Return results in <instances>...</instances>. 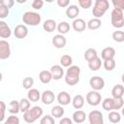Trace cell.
Here are the masks:
<instances>
[{
  "mask_svg": "<svg viewBox=\"0 0 124 124\" xmlns=\"http://www.w3.org/2000/svg\"><path fill=\"white\" fill-rule=\"evenodd\" d=\"M19 107H20V111L21 112H26L28 109H30L31 108V104H30V101L27 99V98H22L20 101H19Z\"/></svg>",
  "mask_w": 124,
  "mask_h": 124,
  "instance_id": "34",
  "label": "cell"
},
{
  "mask_svg": "<svg viewBox=\"0 0 124 124\" xmlns=\"http://www.w3.org/2000/svg\"><path fill=\"white\" fill-rule=\"evenodd\" d=\"M96 57H98V54H97V50H96L95 48L90 47V48H87V49L84 51V59H85L87 62H89V61L95 59Z\"/></svg>",
  "mask_w": 124,
  "mask_h": 124,
  "instance_id": "29",
  "label": "cell"
},
{
  "mask_svg": "<svg viewBox=\"0 0 124 124\" xmlns=\"http://www.w3.org/2000/svg\"><path fill=\"white\" fill-rule=\"evenodd\" d=\"M14 4H15V1H14V0H2V1L0 2V5L5 6V7H7L8 9L12 8V7L14 6Z\"/></svg>",
  "mask_w": 124,
  "mask_h": 124,
  "instance_id": "44",
  "label": "cell"
},
{
  "mask_svg": "<svg viewBox=\"0 0 124 124\" xmlns=\"http://www.w3.org/2000/svg\"><path fill=\"white\" fill-rule=\"evenodd\" d=\"M50 73L54 80H59L64 76V70L61 65H53L50 68Z\"/></svg>",
  "mask_w": 124,
  "mask_h": 124,
  "instance_id": "15",
  "label": "cell"
},
{
  "mask_svg": "<svg viewBox=\"0 0 124 124\" xmlns=\"http://www.w3.org/2000/svg\"><path fill=\"white\" fill-rule=\"evenodd\" d=\"M102 25V21L100 18H96V17H93L91 19L88 20L87 22V28L90 29V30H96L98 28H100Z\"/></svg>",
  "mask_w": 124,
  "mask_h": 124,
  "instance_id": "27",
  "label": "cell"
},
{
  "mask_svg": "<svg viewBox=\"0 0 124 124\" xmlns=\"http://www.w3.org/2000/svg\"><path fill=\"white\" fill-rule=\"evenodd\" d=\"M9 9L7 8V7H5V6H2V5H0V18H5V17H7L8 16V15H9Z\"/></svg>",
  "mask_w": 124,
  "mask_h": 124,
  "instance_id": "42",
  "label": "cell"
},
{
  "mask_svg": "<svg viewBox=\"0 0 124 124\" xmlns=\"http://www.w3.org/2000/svg\"><path fill=\"white\" fill-rule=\"evenodd\" d=\"M60 65L62 67H65V68H69L72 66V63H73V58L72 56H70L69 54H64L60 57Z\"/></svg>",
  "mask_w": 124,
  "mask_h": 124,
  "instance_id": "30",
  "label": "cell"
},
{
  "mask_svg": "<svg viewBox=\"0 0 124 124\" xmlns=\"http://www.w3.org/2000/svg\"><path fill=\"white\" fill-rule=\"evenodd\" d=\"M103 66L105 68V70L107 71H112L115 66H116V62L114 59H108V60H104L103 62Z\"/></svg>",
  "mask_w": 124,
  "mask_h": 124,
  "instance_id": "35",
  "label": "cell"
},
{
  "mask_svg": "<svg viewBox=\"0 0 124 124\" xmlns=\"http://www.w3.org/2000/svg\"><path fill=\"white\" fill-rule=\"evenodd\" d=\"M86 116H87V115H86L85 111H83V110H81V109H77V110L73 113L72 119H73V121L76 122L77 124H80V123H82V122L85 121Z\"/></svg>",
  "mask_w": 124,
  "mask_h": 124,
  "instance_id": "18",
  "label": "cell"
},
{
  "mask_svg": "<svg viewBox=\"0 0 124 124\" xmlns=\"http://www.w3.org/2000/svg\"><path fill=\"white\" fill-rule=\"evenodd\" d=\"M72 105L75 108L77 109H80L83 106H84V97L80 94L76 95L73 99H72Z\"/></svg>",
  "mask_w": 124,
  "mask_h": 124,
  "instance_id": "25",
  "label": "cell"
},
{
  "mask_svg": "<svg viewBox=\"0 0 124 124\" xmlns=\"http://www.w3.org/2000/svg\"><path fill=\"white\" fill-rule=\"evenodd\" d=\"M3 124H19V118L15 114H12L8 116V118L4 121Z\"/></svg>",
  "mask_w": 124,
  "mask_h": 124,
  "instance_id": "39",
  "label": "cell"
},
{
  "mask_svg": "<svg viewBox=\"0 0 124 124\" xmlns=\"http://www.w3.org/2000/svg\"><path fill=\"white\" fill-rule=\"evenodd\" d=\"M57 28V24H56V21L54 19H46L44 23H43V29L45 31H46L47 33H51L53 32L55 29Z\"/></svg>",
  "mask_w": 124,
  "mask_h": 124,
  "instance_id": "22",
  "label": "cell"
},
{
  "mask_svg": "<svg viewBox=\"0 0 124 124\" xmlns=\"http://www.w3.org/2000/svg\"><path fill=\"white\" fill-rule=\"evenodd\" d=\"M110 22L111 25L115 28H121L124 26V16L123 11L119 9H113L110 14Z\"/></svg>",
  "mask_w": 124,
  "mask_h": 124,
  "instance_id": "5",
  "label": "cell"
},
{
  "mask_svg": "<svg viewBox=\"0 0 124 124\" xmlns=\"http://www.w3.org/2000/svg\"><path fill=\"white\" fill-rule=\"evenodd\" d=\"M72 27L76 32H82L85 30V28L87 27V22L84 21V19L82 18H76L73 20L72 22Z\"/></svg>",
  "mask_w": 124,
  "mask_h": 124,
  "instance_id": "13",
  "label": "cell"
},
{
  "mask_svg": "<svg viewBox=\"0 0 124 124\" xmlns=\"http://www.w3.org/2000/svg\"><path fill=\"white\" fill-rule=\"evenodd\" d=\"M85 100L87 102L88 105L92 106V107H96L98 105L101 104L102 101V96L99 93V91H95V90H91L86 94Z\"/></svg>",
  "mask_w": 124,
  "mask_h": 124,
  "instance_id": "6",
  "label": "cell"
},
{
  "mask_svg": "<svg viewBox=\"0 0 124 124\" xmlns=\"http://www.w3.org/2000/svg\"><path fill=\"white\" fill-rule=\"evenodd\" d=\"M14 35L16 39H23L28 35V28L25 24H17L14 29Z\"/></svg>",
  "mask_w": 124,
  "mask_h": 124,
  "instance_id": "10",
  "label": "cell"
},
{
  "mask_svg": "<svg viewBox=\"0 0 124 124\" xmlns=\"http://www.w3.org/2000/svg\"><path fill=\"white\" fill-rule=\"evenodd\" d=\"M121 113H122V115L124 116V107H123V108H121Z\"/></svg>",
  "mask_w": 124,
  "mask_h": 124,
  "instance_id": "48",
  "label": "cell"
},
{
  "mask_svg": "<svg viewBox=\"0 0 124 124\" xmlns=\"http://www.w3.org/2000/svg\"><path fill=\"white\" fill-rule=\"evenodd\" d=\"M121 80H122V82L124 83V74H123V75L121 76Z\"/></svg>",
  "mask_w": 124,
  "mask_h": 124,
  "instance_id": "49",
  "label": "cell"
},
{
  "mask_svg": "<svg viewBox=\"0 0 124 124\" xmlns=\"http://www.w3.org/2000/svg\"><path fill=\"white\" fill-rule=\"evenodd\" d=\"M57 102L60 106H67L72 102V98L70 96V94L66 91H61L58 93L57 95Z\"/></svg>",
  "mask_w": 124,
  "mask_h": 124,
  "instance_id": "14",
  "label": "cell"
},
{
  "mask_svg": "<svg viewBox=\"0 0 124 124\" xmlns=\"http://www.w3.org/2000/svg\"><path fill=\"white\" fill-rule=\"evenodd\" d=\"M39 79L42 83L46 84V83H49L51 81V79H53V78H52V75H51L50 71L43 70L39 74Z\"/></svg>",
  "mask_w": 124,
  "mask_h": 124,
  "instance_id": "23",
  "label": "cell"
},
{
  "mask_svg": "<svg viewBox=\"0 0 124 124\" xmlns=\"http://www.w3.org/2000/svg\"><path fill=\"white\" fill-rule=\"evenodd\" d=\"M80 68L77 65H72L66 71L65 75V82L68 85H76L79 81Z\"/></svg>",
  "mask_w": 124,
  "mask_h": 124,
  "instance_id": "1",
  "label": "cell"
},
{
  "mask_svg": "<svg viewBox=\"0 0 124 124\" xmlns=\"http://www.w3.org/2000/svg\"><path fill=\"white\" fill-rule=\"evenodd\" d=\"M8 111L12 114H16L20 111V107H19V102L13 100L10 102L9 107H8Z\"/></svg>",
  "mask_w": 124,
  "mask_h": 124,
  "instance_id": "28",
  "label": "cell"
},
{
  "mask_svg": "<svg viewBox=\"0 0 124 124\" xmlns=\"http://www.w3.org/2000/svg\"><path fill=\"white\" fill-rule=\"evenodd\" d=\"M57 31L61 35H65L70 31V24L67 21H61L57 24Z\"/></svg>",
  "mask_w": 124,
  "mask_h": 124,
  "instance_id": "33",
  "label": "cell"
},
{
  "mask_svg": "<svg viewBox=\"0 0 124 124\" xmlns=\"http://www.w3.org/2000/svg\"><path fill=\"white\" fill-rule=\"evenodd\" d=\"M12 35V30L10 26L3 20L0 21V37L2 39H7L10 38Z\"/></svg>",
  "mask_w": 124,
  "mask_h": 124,
  "instance_id": "17",
  "label": "cell"
},
{
  "mask_svg": "<svg viewBox=\"0 0 124 124\" xmlns=\"http://www.w3.org/2000/svg\"><path fill=\"white\" fill-rule=\"evenodd\" d=\"M108 121L113 123V124H116L118 122H120L121 120V114L117 111V110H112V111H109L108 112Z\"/></svg>",
  "mask_w": 124,
  "mask_h": 124,
  "instance_id": "32",
  "label": "cell"
},
{
  "mask_svg": "<svg viewBox=\"0 0 124 124\" xmlns=\"http://www.w3.org/2000/svg\"><path fill=\"white\" fill-rule=\"evenodd\" d=\"M102 108L107 111H112L116 110L115 106V99L114 98H106L102 102Z\"/></svg>",
  "mask_w": 124,
  "mask_h": 124,
  "instance_id": "16",
  "label": "cell"
},
{
  "mask_svg": "<svg viewBox=\"0 0 124 124\" xmlns=\"http://www.w3.org/2000/svg\"><path fill=\"white\" fill-rule=\"evenodd\" d=\"M59 124H73V120L69 117H63L62 119H60Z\"/></svg>",
  "mask_w": 124,
  "mask_h": 124,
  "instance_id": "47",
  "label": "cell"
},
{
  "mask_svg": "<svg viewBox=\"0 0 124 124\" xmlns=\"http://www.w3.org/2000/svg\"><path fill=\"white\" fill-rule=\"evenodd\" d=\"M41 100L45 105H51L55 100L54 93L51 90H45L41 95Z\"/></svg>",
  "mask_w": 124,
  "mask_h": 124,
  "instance_id": "12",
  "label": "cell"
},
{
  "mask_svg": "<svg viewBox=\"0 0 124 124\" xmlns=\"http://www.w3.org/2000/svg\"><path fill=\"white\" fill-rule=\"evenodd\" d=\"M115 49L111 46H108V47H105L102 52H101V57L103 60H108V59H114V56H115Z\"/></svg>",
  "mask_w": 124,
  "mask_h": 124,
  "instance_id": "20",
  "label": "cell"
},
{
  "mask_svg": "<svg viewBox=\"0 0 124 124\" xmlns=\"http://www.w3.org/2000/svg\"><path fill=\"white\" fill-rule=\"evenodd\" d=\"M111 37H112L113 41H115L117 43H122V42H124V31L116 30L112 33Z\"/></svg>",
  "mask_w": 124,
  "mask_h": 124,
  "instance_id": "36",
  "label": "cell"
},
{
  "mask_svg": "<svg viewBox=\"0 0 124 124\" xmlns=\"http://www.w3.org/2000/svg\"><path fill=\"white\" fill-rule=\"evenodd\" d=\"M0 106H1V117H0V121H3L5 118V110H6V104L5 102L1 101L0 102Z\"/></svg>",
  "mask_w": 124,
  "mask_h": 124,
  "instance_id": "45",
  "label": "cell"
},
{
  "mask_svg": "<svg viewBox=\"0 0 124 124\" xmlns=\"http://www.w3.org/2000/svg\"><path fill=\"white\" fill-rule=\"evenodd\" d=\"M93 2L91 0H78V5L82 9H88L92 6Z\"/></svg>",
  "mask_w": 124,
  "mask_h": 124,
  "instance_id": "41",
  "label": "cell"
},
{
  "mask_svg": "<svg viewBox=\"0 0 124 124\" xmlns=\"http://www.w3.org/2000/svg\"><path fill=\"white\" fill-rule=\"evenodd\" d=\"M64 108H63V106H60V105H57V106H54L51 110H50V115L53 117V118H60L64 115Z\"/></svg>",
  "mask_w": 124,
  "mask_h": 124,
  "instance_id": "26",
  "label": "cell"
},
{
  "mask_svg": "<svg viewBox=\"0 0 124 124\" xmlns=\"http://www.w3.org/2000/svg\"><path fill=\"white\" fill-rule=\"evenodd\" d=\"M67 44V39L64 35L57 34L52 37V45L56 48H63Z\"/></svg>",
  "mask_w": 124,
  "mask_h": 124,
  "instance_id": "11",
  "label": "cell"
},
{
  "mask_svg": "<svg viewBox=\"0 0 124 124\" xmlns=\"http://www.w3.org/2000/svg\"><path fill=\"white\" fill-rule=\"evenodd\" d=\"M111 95L114 99H121L124 95V86L121 84H116L111 89Z\"/></svg>",
  "mask_w": 124,
  "mask_h": 124,
  "instance_id": "21",
  "label": "cell"
},
{
  "mask_svg": "<svg viewBox=\"0 0 124 124\" xmlns=\"http://www.w3.org/2000/svg\"><path fill=\"white\" fill-rule=\"evenodd\" d=\"M27 99L30 102H33V103L38 102L41 99V94H40L39 90L36 89V88H31L30 90H28V92H27Z\"/></svg>",
  "mask_w": 124,
  "mask_h": 124,
  "instance_id": "24",
  "label": "cell"
},
{
  "mask_svg": "<svg viewBox=\"0 0 124 124\" xmlns=\"http://www.w3.org/2000/svg\"><path fill=\"white\" fill-rule=\"evenodd\" d=\"M40 124H55L54 122V118L49 115V114H46L45 116H43L40 120Z\"/></svg>",
  "mask_w": 124,
  "mask_h": 124,
  "instance_id": "38",
  "label": "cell"
},
{
  "mask_svg": "<svg viewBox=\"0 0 124 124\" xmlns=\"http://www.w3.org/2000/svg\"><path fill=\"white\" fill-rule=\"evenodd\" d=\"M44 6V1L43 0H34L32 2V8L35 10H41Z\"/></svg>",
  "mask_w": 124,
  "mask_h": 124,
  "instance_id": "43",
  "label": "cell"
},
{
  "mask_svg": "<svg viewBox=\"0 0 124 124\" xmlns=\"http://www.w3.org/2000/svg\"><path fill=\"white\" fill-rule=\"evenodd\" d=\"M89 85L93 90L100 91L105 87V80H104L103 78L95 76V77H92L89 79Z\"/></svg>",
  "mask_w": 124,
  "mask_h": 124,
  "instance_id": "8",
  "label": "cell"
},
{
  "mask_svg": "<svg viewBox=\"0 0 124 124\" xmlns=\"http://www.w3.org/2000/svg\"><path fill=\"white\" fill-rule=\"evenodd\" d=\"M108 7L109 3L108 0H96L92 9V15L94 17L100 18L106 14V12L108 10Z\"/></svg>",
  "mask_w": 124,
  "mask_h": 124,
  "instance_id": "4",
  "label": "cell"
},
{
  "mask_svg": "<svg viewBox=\"0 0 124 124\" xmlns=\"http://www.w3.org/2000/svg\"><path fill=\"white\" fill-rule=\"evenodd\" d=\"M33 85H34V79H33L32 78H30V77L25 78L23 79V81H22V86H23V88H25V89H27V90H30Z\"/></svg>",
  "mask_w": 124,
  "mask_h": 124,
  "instance_id": "37",
  "label": "cell"
},
{
  "mask_svg": "<svg viewBox=\"0 0 124 124\" xmlns=\"http://www.w3.org/2000/svg\"><path fill=\"white\" fill-rule=\"evenodd\" d=\"M69 4H70L69 0H57V5L61 8H66V7L68 8Z\"/></svg>",
  "mask_w": 124,
  "mask_h": 124,
  "instance_id": "46",
  "label": "cell"
},
{
  "mask_svg": "<svg viewBox=\"0 0 124 124\" xmlns=\"http://www.w3.org/2000/svg\"><path fill=\"white\" fill-rule=\"evenodd\" d=\"M113 9H119L121 11H124V0H112Z\"/></svg>",
  "mask_w": 124,
  "mask_h": 124,
  "instance_id": "40",
  "label": "cell"
},
{
  "mask_svg": "<svg viewBox=\"0 0 124 124\" xmlns=\"http://www.w3.org/2000/svg\"><path fill=\"white\" fill-rule=\"evenodd\" d=\"M89 124H104V116L100 110L94 109L89 112L87 115Z\"/></svg>",
  "mask_w": 124,
  "mask_h": 124,
  "instance_id": "7",
  "label": "cell"
},
{
  "mask_svg": "<svg viewBox=\"0 0 124 124\" xmlns=\"http://www.w3.org/2000/svg\"><path fill=\"white\" fill-rule=\"evenodd\" d=\"M79 14V8L77 5H70L66 9V16L68 18L76 19Z\"/></svg>",
  "mask_w": 124,
  "mask_h": 124,
  "instance_id": "19",
  "label": "cell"
},
{
  "mask_svg": "<svg viewBox=\"0 0 124 124\" xmlns=\"http://www.w3.org/2000/svg\"><path fill=\"white\" fill-rule=\"evenodd\" d=\"M102 66V61L100 57H96L95 59L88 62V68L91 71H98Z\"/></svg>",
  "mask_w": 124,
  "mask_h": 124,
  "instance_id": "31",
  "label": "cell"
},
{
  "mask_svg": "<svg viewBox=\"0 0 124 124\" xmlns=\"http://www.w3.org/2000/svg\"><path fill=\"white\" fill-rule=\"evenodd\" d=\"M21 19H22V21L25 25L37 26L39 23H41L42 16L39 13L32 12V11H27L22 15Z\"/></svg>",
  "mask_w": 124,
  "mask_h": 124,
  "instance_id": "3",
  "label": "cell"
},
{
  "mask_svg": "<svg viewBox=\"0 0 124 124\" xmlns=\"http://www.w3.org/2000/svg\"><path fill=\"white\" fill-rule=\"evenodd\" d=\"M44 113V110L39 106H34L30 109H28L26 112L23 113V119L26 123H34L37 119H39Z\"/></svg>",
  "mask_w": 124,
  "mask_h": 124,
  "instance_id": "2",
  "label": "cell"
},
{
  "mask_svg": "<svg viewBox=\"0 0 124 124\" xmlns=\"http://www.w3.org/2000/svg\"><path fill=\"white\" fill-rule=\"evenodd\" d=\"M10 55H11L10 44L5 40H1L0 41V59L5 60V59L9 58Z\"/></svg>",
  "mask_w": 124,
  "mask_h": 124,
  "instance_id": "9",
  "label": "cell"
}]
</instances>
